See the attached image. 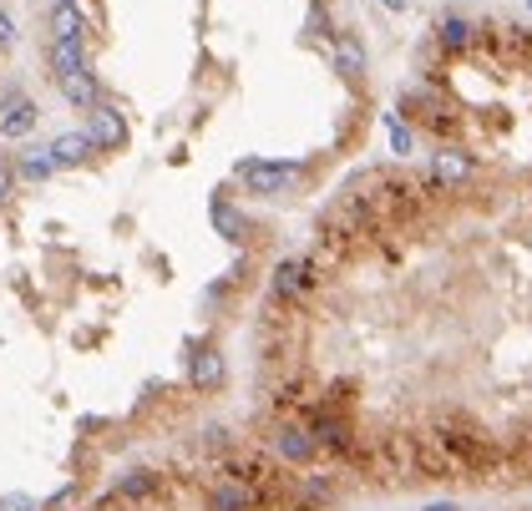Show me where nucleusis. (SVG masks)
<instances>
[{
    "mask_svg": "<svg viewBox=\"0 0 532 511\" xmlns=\"http://www.w3.org/2000/svg\"><path fill=\"white\" fill-rule=\"evenodd\" d=\"M350 456H360V451H350ZM360 461H365L380 481H391V486L421 481V476H416V446H411V436H406V431L380 436V441H375V451H365Z\"/></svg>",
    "mask_w": 532,
    "mask_h": 511,
    "instance_id": "obj_1",
    "label": "nucleus"
},
{
    "mask_svg": "<svg viewBox=\"0 0 532 511\" xmlns=\"http://www.w3.org/2000/svg\"><path fill=\"white\" fill-rule=\"evenodd\" d=\"M477 51H487V61L497 71L522 66L532 56V31H522V26H487V31H477Z\"/></svg>",
    "mask_w": 532,
    "mask_h": 511,
    "instance_id": "obj_2",
    "label": "nucleus"
},
{
    "mask_svg": "<svg viewBox=\"0 0 532 511\" xmlns=\"http://www.w3.org/2000/svg\"><path fill=\"white\" fill-rule=\"evenodd\" d=\"M239 183L259 198H279L299 183V162H239Z\"/></svg>",
    "mask_w": 532,
    "mask_h": 511,
    "instance_id": "obj_3",
    "label": "nucleus"
},
{
    "mask_svg": "<svg viewBox=\"0 0 532 511\" xmlns=\"http://www.w3.org/2000/svg\"><path fill=\"white\" fill-rule=\"evenodd\" d=\"M269 446H274V461H289V466H304V461H315V456H320L315 441H310V425H299L294 415L274 425Z\"/></svg>",
    "mask_w": 532,
    "mask_h": 511,
    "instance_id": "obj_4",
    "label": "nucleus"
},
{
    "mask_svg": "<svg viewBox=\"0 0 532 511\" xmlns=\"http://www.w3.org/2000/svg\"><path fill=\"white\" fill-rule=\"evenodd\" d=\"M477 178V162H472V152H462V147H441L436 157H431V183L446 193V188H467Z\"/></svg>",
    "mask_w": 532,
    "mask_h": 511,
    "instance_id": "obj_5",
    "label": "nucleus"
},
{
    "mask_svg": "<svg viewBox=\"0 0 532 511\" xmlns=\"http://www.w3.org/2000/svg\"><path fill=\"white\" fill-rule=\"evenodd\" d=\"M208 511H259V496H254L249 481H234V476L213 471V481H208Z\"/></svg>",
    "mask_w": 532,
    "mask_h": 511,
    "instance_id": "obj_6",
    "label": "nucleus"
},
{
    "mask_svg": "<svg viewBox=\"0 0 532 511\" xmlns=\"http://www.w3.org/2000/svg\"><path fill=\"white\" fill-rule=\"evenodd\" d=\"M411 446H416V476H431V481H456V476H462V471H456V461L446 456V446L431 431H416Z\"/></svg>",
    "mask_w": 532,
    "mask_h": 511,
    "instance_id": "obj_7",
    "label": "nucleus"
},
{
    "mask_svg": "<svg viewBox=\"0 0 532 511\" xmlns=\"http://www.w3.org/2000/svg\"><path fill=\"white\" fill-rule=\"evenodd\" d=\"M310 289H315V274H310V264H304V259H284L274 269V299L304 304V299H310Z\"/></svg>",
    "mask_w": 532,
    "mask_h": 511,
    "instance_id": "obj_8",
    "label": "nucleus"
},
{
    "mask_svg": "<svg viewBox=\"0 0 532 511\" xmlns=\"http://www.w3.org/2000/svg\"><path fill=\"white\" fill-rule=\"evenodd\" d=\"M36 122H41V112H36V102L31 97H21V92H11L6 102H0V137H26V132H36Z\"/></svg>",
    "mask_w": 532,
    "mask_h": 511,
    "instance_id": "obj_9",
    "label": "nucleus"
},
{
    "mask_svg": "<svg viewBox=\"0 0 532 511\" xmlns=\"http://www.w3.org/2000/svg\"><path fill=\"white\" fill-rule=\"evenodd\" d=\"M87 137H92V147L117 152V147L127 142V122H122V112L107 107V102H97V107H92V127H87Z\"/></svg>",
    "mask_w": 532,
    "mask_h": 511,
    "instance_id": "obj_10",
    "label": "nucleus"
},
{
    "mask_svg": "<svg viewBox=\"0 0 532 511\" xmlns=\"http://www.w3.org/2000/svg\"><path fill=\"white\" fill-rule=\"evenodd\" d=\"M477 31H482V26H472L467 16H441L436 46H441L446 56H467V51H477Z\"/></svg>",
    "mask_w": 532,
    "mask_h": 511,
    "instance_id": "obj_11",
    "label": "nucleus"
},
{
    "mask_svg": "<svg viewBox=\"0 0 532 511\" xmlns=\"http://www.w3.org/2000/svg\"><path fill=\"white\" fill-rule=\"evenodd\" d=\"M61 81V92H66V102L76 107V112H92L97 102H102V92H97V81H92V71L82 66V71H71V76H56Z\"/></svg>",
    "mask_w": 532,
    "mask_h": 511,
    "instance_id": "obj_12",
    "label": "nucleus"
},
{
    "mask_svg": "<svg viewBox=\"0 0 532 511\" xmlns=\"http://www.w3.org/2000/svg\"><path fill=\"white\" fill-rule=\"evenodd\" d=\"M82 31H87V21L76 11V0H56L51 6V41H82Z\"/></svg>",
    "mask_w": 532,
    "mask_h": 511,
    "instance_id": "obj_13",
    "label": "nucleus"
},
{
    "mask_svg": "<svg viewBox=\"0 0 532 511\" xmlns=\"http://www.w3.org/2000/svg\"><path fill=\"white\" fill-rule=\"evenodd\" d=\"M46 152H51V162H56V167H76V162H87L92 137H87V132H61Z\"/></svg>",
    "mask_w": 532,
    "mask_h": 511,
    "instance_id": "obj_14",
    "label": "nucleus"
},
{
    "mask_svg": "<svg viewBox=\"0 0 532 511\" xmlns=\"http://www.w3.org/2000/svg\"><path fill=\"white\" fill-rule=\"evenodd\" d=\"M188 380H193V390H218L223 385V355L218 350H198L193 365H188Z\"/></svg>",
    "mask_w": 532,
    "mask_h": 511,
    "instance_id": "obj_15",
    "label": "nucleus"
},
{
    "mask_svg": "<svg viewBox=\"0 0 532 511\" xmlns=\"http://www.w3.org/2000/svg\"><path fill=\"white\" fill-rule=\"evenodd\" d=\"M335 66H340V76H350V81L365 76V51H360V41H355L350 31H335Z\"/></svg>",
    "mask_w": 532,
    "mask_h": 511,
    "instance_id": "obj_16",
    "label": "nucleus"
},
{
    "mask_svg": "<svg viewBox=\"0 0 532 511\" xmlns=\"http://www.w3.org/2000/svg\"><path fill=\"white\" fill-rule=\"evenodd\" d=\"M158 491H163V476L158 471H127L117 481V496L122 501H147V496H158Z\"/></svg>",
    "mask_w": 532,
    "mask_h": 511,
    "instance_id": "obj_17",
    "label": "nucleus"
},
{
    "mask_svg": "<svg viewBox=\"0 0 532 511\" xmlns=\"http://www.w3.org/2000/svg\"><path fill=\"white\" fill-rule=\"evenodd\" d=\"M82 66H87L82 41H51V71L56 76H71V71H82Z\"/></svg>",
    "mask_w": 532,
    "mask_h": 511,
    "instance_id": "obj_18",
    "label": "nucleus"
},
{
    "mask_svg": "<svg viewBox=\"0 0 532 511\" xmlns=\"http://www.w3.org/2000/svg\"><path fill=\"white\" fill-rule=\"evenodd\" d=\"M51 173H56L51 152H26V157H21V178H26V183H46Z\"/></svg>",
    "mask_w": 532,
    "mask_h": 511,
    "instance_id": "obj_19",
    "label": "nucleus"
},
{
    "mask_svg": "<svg viewBox=\"0 0 532 511\" xmlns=\"http://www.w3.org/2000/svg\"><path fill=\"white\" fill-rule=\"evenodd\" d=\"M213 223H218V233H223V238H244V218H239L234 208H228L223 198L213 203Z\"/></svg>",
    "mask_w": 532,
    "mask_h": 511,
    "instance_id": "obj_20",
    "label": "nucleus"
},
{
    "mask_svg": "<svg viewBox=\"0 0 532 511\" xmlns=\"http://www.w3.org/2000/svg\"><path fill=\"white\" fill-rule=\"evenodd\" d=\"M386 132H391V152H401V157H406V152L416 147V132H411L406 122H396V117H391V122H386Z\"/></svg>",
    "mask_w": 532,
    "mask_h": 511,
    "instance_id": "obj_21",
    "label": "nucleus"
},
{
    "mask_svg": "<svg viewBox=\"0 0 532 511\" xmlns=\"http://www.w3.org/2000/svg\"><path fill=\"white\" fill-rule=\"evenodd\" d=\"M304 496H315V501H330V496H335V481H325V476H310V481H304Z\"/></svg>",
    "mask_w": 532,
    "mask_h": 511,
    "instance_id": "obj_22",
    "label": "nucleus"
},
{
    "mask_svg": "<svg viewBox=\"0 0 532 511\" xmlns=\"http://www.w3.org/2000/svg\"><path fill=\"white\" fill-rule=\"evenodd\" d=\"M228 446V431H223V425H208V431H203V451H223Z\"/></svg>",
    "mask_w": 532,
    "mask_h": 511,
    "instance_id": "obj_23",
    "label": "nucleus"
},
{
    "mask_svg": "<svg viewBox=\"0 0 532 511\" xmlns=\"http://www.w3.org/2000/svg\"><path fill=\"white\" fill-rule=\"evenodd\" d=\"M310 31H315V36H335V31H330V16H325L320 6L310 11Z\"/></svg>",
    "mask_w": 532,
    "mask_h": 511,
    "instance_id": "obj_24",
    "label": "nucleus"
},
{
    "mask_svg": "<svg viewBox=\"0 0 532 511\" xmlns=\"http://www.w3.org/2000/svg\"><path fill=\"white\" fill-rule=\"evenodd\" d=\"M11 41H16V21L0 11V46H11Z\"/></svg>",
    "mask_w": 532,
    "mask_h": 511,
    "instance_id": "obj_25",
    "label": "nucleus"
},
{
    "mask_svg": "<svg viewBox=\"0 0 532 511\" xmlns=\"http://www.w3.org/2000/svg\"><path fill=\"white\" fill-rule=\"evenodd\" d=\"M11 188H16V173H11V167H6V162H0V198H6Z\"/></svg>",
    "mask_w": 532,
    "mask_h": 511,
    "instance_id": "obj_26",
    "label": "nucleus"
},
{
    "mask_svg": "<svg viewBox=\"0 0 532 511\" xmlns=\"http://www.w3.org/2000/svg\"><path fill=\"white\" fill-rule=\"evenodd\" d=\"M97 511H122V496H112V501H102Z\"/></svg>",
    "mask_w": 532,
    "mask_h": 511,
    "instance_id": "obj_27",
    "label": "nucleus"
},
{
    "mask_svg": "<svg viewBox=\"0 0 532 511\" xmlns=\"http://www.w3.org/2000/svg\"><path fill=\"white\" fill-rule=\"evenodd\" d=\"M426 511H456V501H436V506H426Z\"/></svg>",
    "mask_w": 532,
    "mask_h": 511,
    "instance_id": "obj_28",
    "label": "nucleus"
},
{
    "mask_svg": "<svg viewBox=\"0 0 532 511\" xmlns=\"http://www.w3.org/2000/svg\"><path fill=\"white\" fill-rule=\"evenodd\" d=\"M0 511H6V506H0Z\"/></svg>",
    "mask_w": 532,
    "mask_h": 511,
    "instance_id": "obj_29",
    "label": "nucleus"
}]
</instances>
